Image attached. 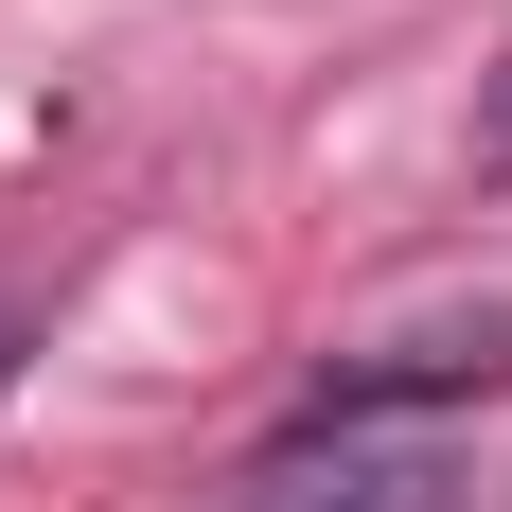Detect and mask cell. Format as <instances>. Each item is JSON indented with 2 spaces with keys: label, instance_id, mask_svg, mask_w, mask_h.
Returning a JSON list of instances; mask_svg holds the SVG:
<instances>
[{
  "label": "cell",
  "instance_id": "1",
  "mask_svg": "<svg viewBox=\"0 0 512 512\" xmlns=\"http://www.w3.org/2000/svg\"><path fill=\"white\" fill-rule=\"evenodd\" d=\"M248 512H460V477L424 460V442H371V424H301L248 477Z\"/></svg>",
  "mask_w": 512,
  "mask_h": 512
},
{
  "label": "cell",
  "instance_id": "2",
  "mask_svg": "<svg viewBox=\"0 0 512 512\" xmlns=\"http://www.w3.org/2000/svg\"><path fill=\"white\" fill-rule=\"evenodd\" d=\"M18 336H36V318H18V301H0V389H18Z\"/></svg>",
  "mask_w": 512,
  "mask_h": 512
},
{
  "label": "cell",
  "instance_id": "3",
  "mask_svg": "<svg viewBox=\"0 0 512 512\" xmlns=\"http://www.w3.org/2000/svg\"><path fill=\"white\" fill-rule=\"evenodd\" d=\"M495 159H512V89H495Z\"/></svg>",
  "mask_w": 512,
  "mask_h": 512
}]
</instances>
